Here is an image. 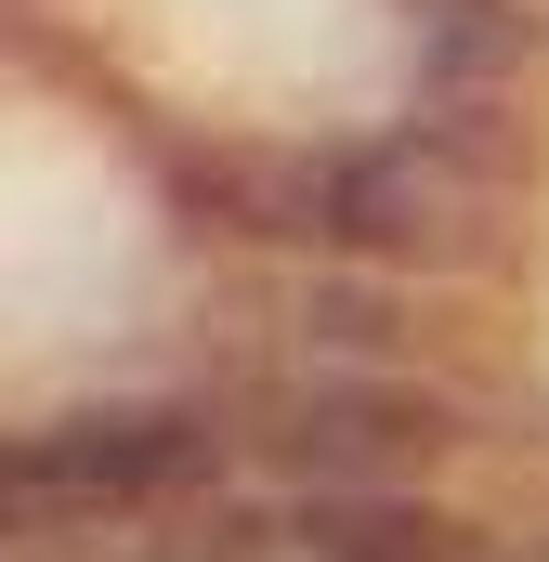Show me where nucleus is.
Returning a JSON list of instances; mask_svg holds the SVG:
<instances>
[{
  "label": "nucleus",
  "instance_id": "423d86ee",
  "mask_svg": "<svg viewBox=\"0 0 549 562\" xmlns=\"http://www.w3.org/2000/svg\"><path fill=\"white\" fill-rule=\"evenodd\" d=\"M406 13H418V53L445 79H511L537 53V13L524 0H406Z\"/></svg>",
  "mask_w": 549,
  "mask_h": 562
},
{
  "label": "nucleus",
  "instance_id": "f03ea898",
  "mask_svg": "<svg viewBox=\"0 0 549 562\" xmlns=\"http://www.w3.org/2000/svg\"><path fill=\"white\" fill-rule=\"evenodd\" d=\"M249 431H262L288 471H314L327 497H380V471H406L445 445V406L406 393L393 367H301V380H262L249 393Z\"/></svg>",
  "mask_w": 549,
  "mask_h": 562
},
{
  "label": "nucleus",
  "instance_id": "f257e3e1",
  "mask_svg": "<svg viewBox=\"0 0 549 562\" xmlns=\"http://www.w3.org/2000/svg\"><path fill=\"white\" fill-rule=\"evenodd\" d=\"M497 196H511V144L471 132V119H418V132L340 157V249H367V262H484Z\"/></svg>",
  "mask_w": 549,
  "mask_h": 562
},
{
  "label": "nucleus",
  "instance_id": "39448f33",
  "mask_svg": "<svg viewBox=\"0 0 549 562\" xmlns=\"http://www.w3.org/2000/svg\"><path fill=\"white\" fill-rule=\"evenodd\" d=\"M301 550L314 562H484V537L445 524V510H418V497H314Z\"/></svg>",
  "mask_w": 549,
  "mask_h": 562
},
{
  "label": "nucleus",
  "instance_id": "20e7f679",
  "mask_svg": "<svg viewBox=\"0 0 549 562\" xmlns=\"http://www.w3.org/2000/svg\"><path fill=\"white\" fill-rule=\"evenodd\" d=\"M183 210H210L223 236H327L340 249V157L210 144V157H183Z\"/></svg>",
  "mask_w": 549,
  "mask_h": 562
},
{
  "label": "nucleus",
  "instance_id": "7ed1b4c3",
  "mask_svg": "<svg viewBox=\"0 0 549 562\" xmlns=\"http://www.w3.org/2000/svg\"><path fill=\"white\" fill-rule=\"evenodd\" d=\"M210 458V431L183 406H79V419H40L13 445V497H144V484H183Z\"/></svg>",
  "mask_w": 549,
  "mask_h": 562
}]
</instances>
